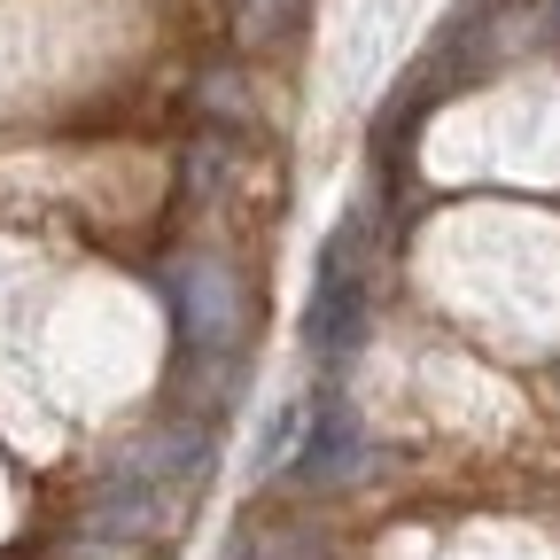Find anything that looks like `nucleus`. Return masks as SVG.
<instances>
[{
    "label": "nucleus",
    "mask_w": 560,
    "mask_h": 560,
    "mask_svg": "<svg viewBox=\"0 0 560 560\" xmlns=\"http://www.w3.org/2000/svg\"><path fill=\"white\" fill-rule=\"evenodd\" d=\"M545 24H552V32H545V39H552V47H560V0H552V9H545Z\"/></svg>",
    "instance_id": "obj_7"
},
{
    "label": "nucleus",
    "mask_w": 560,
    "mask_h": 560,
    "mask_svg": "<svg viewBox=\"0 0 560 560\" xmlns=\"http://www.w3.org/2000/svg\"><path fill=\"white\" fill-rule=\"evenodd\" d=\"M156 289L172 304V335L195 359H242V335H249V280L234 272V257L219 249H179L164 257Z\"/></svg>",
    "instance_id": "obj_1"
},
{
    "label": "nucleus",
    "mask_w": 560,
    "mask_h": 560,
    "mask_svg": "<svg viewBox=\"0 0 560 560\" xmlns=\"http://www.w3.org/2000/svg\"><path fill=\"white\" fill-rule=\"evenodd\" d=\"M366 219H350L319 242V280H312V359L319 366H350L366 350L374 327V289H366Z\"/></svg>",
    "instance_id": "obj_2"
},
{
    "label": "nucleus",
    "mask_w": 560,
    "mask_h": 560,
    "mask_svg": "<svg viewBox=\"0 0 560 560\" xmlns=\"http://www.w3.org/2000/svg\"><path fill=\"white\" fill-rule=\"evenodd\" d=\"M195 109L226 132H257V94H242V70H202L195 79Z\"/></svg>",
    "instance_id": "obj_6"
},
{
    "label": "nucleus",
    "mask_w": 560,
    "mask_h": 560,
    "mask_svg": "<svg viewBox=\"0 0 560 560\" xmlns=\"http://www.w3.org/2000/svg\"><path fill=\"white\" fill-rule=\"evenodd\" d=\"M70 529L117 537V545H140V552H164V545H179V529H187V490H156V482L94 475V490L79 499Z\"/></svg>",
    "instance_id": "obj_4"
},
{
    "label": "nucleus",
    "mask_w": 560,
    "mask_h": 560,
    "mask_svg": "<svg viewBox=\"0 0 560 560\" xmlns=\"http://www.w3.org/2000/svg\"><path fill=\"white\" fill-rule=\"evenodd\" d=\"M210 459H219V436H210V420H195V412H164V420H149V429H132L94 475H117V482H156V490H202V475H210Z\"/></svg>",
    "instance_id": "obj_3"
},
{
    "label": "nucleus",
    "mask_w": 560,
    "mask_h": 560,
    "mask_svg": "<svg viewBox=\"0 0 560 560\" xmlns=\"http://www.w3.org/2000/svg\"><path fill=\"white\" fill-rule=\"evenodd\" d=\"M374 459H366V420L350 412L342 389H319L304 405V429H296V482L312 490V499H335V490H350Z\"/></svg>",
    "instance_id": "obj_5"
}]
</instances>
